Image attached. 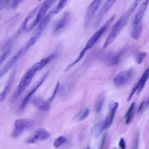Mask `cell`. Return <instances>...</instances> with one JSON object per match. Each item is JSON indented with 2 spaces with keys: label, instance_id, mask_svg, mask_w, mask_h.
<instances>
[{
  "label": "cell",
  "instance_id": "6da1fadb",
  "mask_svg": "<svg viewBox=\"0 0 149 149\" xmlns=\"http://www.w3.org/2000/svg\"><path fill=\"white\" fill-rule=\"evenodd\" d=\"M135 8L132 6L126 10L116 22L106 40L109 43H112L118 34L127 24Z\"/></svg>",
  "mask_w": 149,
  "mask_h": 149
},
{
  "label": "cell",
  "instance_id": "7a4b0ae2",
  "mask_svg": "<svg viewBox=\"0 0 149 149\" xmlns=\"http://www.w3.org/2000/svg\"><path fill=\"white\" fill-rule=\"evenodd\" d=\"M54 13V11H50L45 16L37 25L29 40L26 43V47L27 48L31 46L36 42L45 29Z\"/></svg>",
  "mask_w": 149,
  "mask_h": 149
},
{
  "label": "cell",
  "instance_id": "3957f363",
  "mask_svg": "<svg viewBox=\"0 0 149 149\" xmlns=\"http://www.w3.org/2000/svg\"><path fill=\"white\" fill-rule=\"evenodd\" d=\"M115 17V15L111 16L104 24L91 36L88 41L85 47L81 51V53L85 54L88 50L93 46L111 25Z\"/></svg>",
  "mask_w": 149,
  "mask_h": 149
},
{
  "label": "cell",
  "instance_id": "277c9868",
  "mask_svg": "<svg viewBox=\"0 0 149 149\" xmlns=\"http://www.w3.org/2000/svg\"><path fill=\"white\" fill-rule=\"evenodd\" d=\"M56 0H45L37 13L36 18L26 29L29 31L36 27L45 16V14L52 4Z\"/></svg>",
  "mask_w": 149,
  "mask_h": 149
},
{
  "label": "cell",
  "instance_id": "5b68a950",
  "mask_svg": "<svg viewBox=\"0 0 149 149\" xmlns=\"http://www.w3.org/2000/svg\"><path fill=\"white\" fill-rule=\"evenodd\" d=\"M33 123V120L30 119L21 118L16 120L14 123L12 136L14 138L18 137L24 131L31 127Z\"/></svg>",
  "mask_w": 149,
  "mask_h": 149
},
{
  "label": "cell",
  "instance_id": "8992f818",
  "mask_svg": "<svg viewBox=\"0 0 149 149\" xmlns=\"http://www.w3.org/2000/svg\"><path fill=\"white\" fill-rule=\"evenodd\" d=\"M36 73L32 67L28 70L21 79L17 89L13 94L14 97H17L31 83Z\"/></svg>",
  "mask_w": 149,
  "mask_h": 149
},
{
  "label": "cell",
  "instance_id": "52a82bcc",
  "mask_svg": "<svg viewBox=\"0 0 149 149\" xmlns=\"http://www.w3.org/2000/svg\"><path fill=\"white\" fill-rule=\"evenodd\" d=\"M49 74V72L45 73L31 87L22 100L19 106L20 110H22L25 107L31 96L42 84L47 77Z\"/></svg>",
  "mask_w": 149,
  "mask_h": 149
},
{
  "label": "cell",
  "instance_id": "ba28073f",
  "mask_svg": "<svg viewBox=\"0 0 149 149\" xmlns=\"http://www.w3.org/2000/svg\"><path fill=\"white\" fill-rule=\"evenodd\" d=\"M50 136L49 132L43 128H39L34 131L25 140L26 144H32L46 139Z\"/></svg>",
  "mask_w": 149,
  "mask_h": 149
},
{
  "label": "cell",
  "instance_id": "9c48e42d",
  "mask_svg": "<svg viewBox=\"0 0 149 149\" xmlns=\"http://www.w3.org/2000/svg\"><path fill=\"white\" fill-rule=\"evenodd\" d=\"M102 0H93L88 6L86 11L84 23L85 27L90 24L97 11Z\"/></svg>",
  "mask_w": 149,
  "mask_h": 149
},
{
  "label": "cell",
  "instance_id": "30bf717a",
  "mask_svg": "<svg viewBox=\"0 0 149 149\" xmlns=\"http://www.w3.org/2000/svg\"><path fill=\"white\" fill-rule=\"evenodd\" d=\"M133 70L132 69L120 72L114 77L113 83L116 86L120 87L125 84L132 76Z\"/></svg>",
  "mask_w": 149,
  "mask_h": 149
},
{
  "label": "cell",
  "instance_id": "8fae6325",
  "mask_svg": "<svg viewBox=\"0 0 149 149\" xmlns=\"http://www.w3.org/2000/svg\"><path fill=\"white\" fill-rule=\"evenodd\" d=\"M116 0H107L97 14L94 22L95 27L98 26L104 16L111 9Z\"/></svg>",
  "mask_w": 149,
  "mask_h": 149
},
{
  "label": "cell",
  "instance_id": "7c38bea8",
  "mask_svg": "<svg viewBox=\"0 0 149 149\" xmlns=\"http://www.w3.org/2000/svg\"><path fill=\"white\" fill-rule=\"evenodd\" d=\"M149 0H144L139 7L135 15L132 24L142 23V20L147 7Z\"/></svg>",
  "mask_w": 149,
  "mask_h": 149
},
{
  "label": "cell",
  "instance_id": "4fadbf2b",
  "mask_svg": "<svg viewBox=\"0 0 149 149\" xmlns=\"http://www.w3.org/2000/svg\"><path fill=\"white\" fill-rule=\"evenodd\" d=\"M71 17V14L70 12L66 11L64 12L61 18L55 24L53 31L57 32L64 28L68 23Z\"/></svg>",
  "mask_w": 149,
  "mask_h": 149
},
{
  "label": "cell",
  "instance_id": "5bb4252c",
  "mask_svg": "<svg viewBox=\"0 0 149 149\" xmlns=\"http://www.w3.org/2000/svg\"><path fill=\"white\" fill-rule=\"evenodd\" d=\"M40 6V4H38L29 13L19 27L17 31L18 33H21L25 29L29 21L37 13Z\"/></svg>",
  "mask_w": 149,
  "mask_h": 149
},
{
  "label": "cell",
  "instance_id": "9a60e30c",
  "mask_svg": "<svg viewBox=\"0 0 149 149\" xmlns=\"http://www.w3.org/2000/svg\"><path fill=\"white\" fill-rule=\"evenodd\" d=\"M58 55L53 54L41 59L40 61L33 65L36 71L37 72L40 71L49 62L56 58Z\"/></svg>",
  "mask_w": 149,
  "mask_h": 149
},
{
  "label": "cell",
  "instance_id": "2e32d148",
  "mask_svg": "<svg viewBox=\"0 0 149 149\" xmlns=\"http://www.w3.org/2000/svg\"><path fill=\"white\" fill-rule=\"evenodd\" d=\"M32 103L36 108L41 111H47L50 108L49 102L40 97L35 98L33 99Z\"/></svg>",
  "mask_w": 149,
  "mask_h": 149
},
{
  "label": "cell",
  "instance_id": "e0dca14e",
  "mask_svg": "<svg viewBox=\"0 0 149 149\" xmlns=\"http://www.w3.org/2000/svg\"><path fill=\"white\" fill-rule=\"evenodd\" d=\"M22 51V49H21L16 54L10 58L0 70V76L4 75L12 67L17 60L19 56L21 53Z\"/></svg>",
  "mask_w": 149,
  "mask_h": 149
},
{
  "label": "cell",
  "instance_id": "ac0fdd59",
  "mask_svg": "<svg viewBox=\"0 0 149 149\" xmlns=\"http://www.w3.org/2000/svg\"><path fill=\"white\" fill-rule=\"evenodd\" d=\"M120 54L109 53L106 54L104 57V60L109 66H113L119 61Z\"/></svg>",
  "mask_w": 149,
  "mask_h": 149
},
{
  "label": "cell",
  "instance_id": "d6986e66",
  "mask_svg": "<svg viewBox=\"0 0 149 149\" xmlns=\"http://www.w3.org/2000/svg\"><path fill=\"white\" fill-rule=\"evenodd\" d=\"M142 28V23L132 24L130 35L132 38L137 40L140 38Z\"/></svg>",
  "mask_w": 149,
  "mask_h": 149
},
{
  "label": "cell",
  "instance_id": "ffe728a7",
  "mask_svg": "<svg viewBox=\"0 0 149 149\" xmlns=\"http://www.w3.org/2000/svg\"><path fill=\"white\" fill-rule=\"evenodd\" d=\"M149 76V70L148 68L144 71L141 77L137 82L139 87L137 91V94H138L144 86L145 84L148 80Z\"/></svg>",
  "mask_w": 149,
  "mask_h": 149
},
{
  "label": "cell",
  "instance_id": "44dd1931",
  "mask_svg": "<svg viewBox=\"0 0 149 149\" xmlns=\"http://www.w3.org/2000/svg\"><path fill=\"white\" fill-rule=\"evenodd\" d=\"M103 122H100L94 126L93 130V134L95 138L98 137L104 130Z\"/></svg>",
  "mask_w": 149,
  "mask_h": 149
},
{
  "label": "cell",
  "instance_id": "7402d4cb",
  "mask_svg": "<svg viewBox=\"0 0 149 149\" xmlns=\"http://www.w3.org/2000/svg\"><path fill=\"white\" fill-rule=\"evenodd\" d=\"M135 106V102H132L125 113V117L126 119L125 121L126 124L130 123L132 119L134 113Z\"/></svg>",
  "mask_w": 149,
  "mask_h": 149
},
{
  "label": "cell",
  "instance_id": "603a6c76",
  "mask_svg": "<svg viewBox=\"0 0 149 149\" xmlns=\"http://www.w3.org/2000/svg\"><path fill=\"white\" fill-rule=\"evenodd\" d=\"M116 112L109 111V113L103 121V123L104 129L109 127L112 124Z\"/></svg>",
  "mask_w": 149,
  "mask_h": 149
},
{
  "label": "cell",
  "instance_id": "cb8c5ba5",
  "mask_svg": "<svg viewBox=\"0 0 149 149\" xmlns=\"http://www.w3.org/2000/svg\"><path fill=\"white\" fill-rule=\"evenodd\" d=\"M68 139L66 137L60 136L54 140L53 143L54 146L55 148H57L66 143Z\"/></svg>",
  "mask_w": 149,
  "mask_h": 149
},
{
  "label": "cell",
  "instance_id": "d4e9b609",
  "mask_svg": "<svg viewBox=\"0 0 149 149\" xmlns=\"http://www.w3.org/2000/svg\"><path fill=\"white\" fill-rule=\"evenodd\" d=\"M147 56V53L144 52H139L136 53L134 56L136 62L138 64H141Z\"/></svg>",
  "mask_w": 149,
  "mask_h": 149
},
{
  "label": "cell",
  "instance_id": "484cf974",
  "mask_svg": "<svg viewBox=\"0 0 149 149\" xmlns=\"http://www.w3.org/2000/svg\"><path fill=\"white\" fill-rule=\"evenodd\" d=\"M10 83H8L6 86L3 92L0 94V103L4 100L6 97L10 89Z\"/></svg>",
  "mask_w": 149,
  "mask_h": 149
},
{
  "label": "cell",
  "instance_id": "4316f807",
  "mask_svg": "<svg viewBox=\"0 0 149 149\" xmlns=\"http://www.w3.org/2000/svg\"><path fill=\"white\" fill-rule=\"evenodd\" d=\"M105 100L104 96L101 97L98 100L95 107V111L97 113H99L100 111Z\"/></svg>",
  "mask_w": 149,
  "mask_h": 149
},
{
  "label": "cell",
  "instance_id": "83f0119b",
  "mask_svg": "<svg viewBox=\"0 0 149 149\" xmlns=\"http://www.w3.org/2000/svg\"><path fill=\"white\" fill-rule=\"evenodd\" d=\"M118 106V102L113 100L110 101L108 105L109 111L116 112Z\"/></svg>",
  "mask_w": 149,
  "mask_h": 149
},
{
  "label": "cell",
  "instance_id": "f1b7e54d",
  "mask_svg": "<svg viewBox=\"0 0 149 149\" xmlns=\"http://www.w3.org/2000/svg\"><path fill=\"white\" fill-rule=\"evenodd\" d=\"M68 0H60L55 10L54 13L57 14L59 13L65 7Z\"/></svg>",
  "mask_w": 149,
  "mask_h": 149
},
{
  "label": "cell",
  "instance_id": "f546056e",
  "mask_svg": "<svg viewBox=\"0 0 149 149\" xmlns=\"http://www.w3.org/2000/svg\"><path fill=\"white\" fill-rule=\"evenodd\" d=\"M10 49L9 48L5 51L0 56V64L2 63L8 56L10 52Z\"/></svg>",
  "mask_w": 149,
  "mask_h": 149
},
{
  "label": "cell",
  "instance_id": "4dcf8cb0",
  "mask_svg": "<svg viewBox=\"0 0 149 149\" xmlns=\"http://www.w3.org/2000/svg\"><path fill=\"white\" fill-rule=\"evenodd\" d=\"M90 112L89 109L88 108H86L82 115L79 118L80 121H82L85 119L88 115Z\"/></svg>",
  "mask_w": 149,
  "mask_h": 149
},
{
  "label": "cell",
  "instance_id": "1f68e13d",
  "mask_svg": "<svg viewBox=\"0 0 149 149\" xmlns=\"http://www.w3.org/2000/svg\"><path fill=\"white\" fill-rule=\"evenodd\" d=\"M59 86V82H58L56 84V85L55 87V89L51 97L49 99V101H51L53 99L58 90Z\"/></svg>",
  "mask_w": 149,
  "mask_h": 149
},
{
  "label": "cell",
  "instance_id": "d6a6232c",
  "mask_svg": "<svg viewBox=\"0 0 149 149\" xmlns=\"http://www.w3.org/2000/svg\"><path fill=\"white\" fill-rule=\"evenodd\" d=\"M23 0H13L12 5V8L15 9L16 8L19 4Z\"/></svg>",
  "mask_w": 149,
  "mask_h": 149
},
{
  "label": "cell",
  "instance_id": "836d02e7",
  "mask_svg": "<svg viewBox=\"0 0 149 149\" xmlns=\"http://www.w3.org/2000/svg\"><path fill=\"white\" fill-rule=\"evenodd\" d=\"M119 146L122 149H124L125 148V144L124 139L122 138L120 140L119 143Z\"/></svg>",
  "mask_w": 149,
  "mask_h": 149
},
{
  "label": "cell",
  "instance_id": "e575fe53",
  "mask_svg": "<svg viewBox=\"0 0 149 149\" xmlns=\"http://www.w3.org/2000/svg\"><path fill=\"white\" fill-rule=\"evenodd\" d=\"M138 133H137L135 136V137L134 141V146L135 147V148H137L138 142Z\"/></svg>",
  "mask_w": 149,
  "mask_h": 149
},
{
  "label": "cell",
  "instance_id": "d590c367",
  "mask_svg": "<svg viewBox=\"0 0 149 149\" xmlns=\"http://www.w3.org/2000/svg\"><path fill=\"white\" fill-rule=\"evenodd\" d=\"M106 138V135L105 134L103 136V138L102 139L101 145H100V148H103V147L104 146V143L105 141V139Z\"/></svg>",
  "mask_w": 149,
  "mask_h": 149
},
{
  "label": "cell",
  "instance_id": "8d00e7d4",
  "mask_svg": "<svg viewBox=\"0 0 149 149\" xmlns=\"http://www.w3.org/2000/svg\"><path fill=\"white\" fill-rule=\"evenodd\" d=\"M144 102V101H143L140 103L138 109L137 111L138 112H140L141 110L143 107Z\"/></svg>",
  "mask_w": 149,
  "mask_h": 149
},
{
  "label": "cell",
  "instance_id": "74e56055",
  "mask_svg": "<svg viewBox=\"0 0 149 149\" xmlns=\"http://www.w3.org/2000/svg\"><path fill=\"white\" fill-rule=\"evenodd\" d=\"M10 0H4L3 2V6L7 5L10 1Z\"/></svg>",
  "mask_w": 149,
  "mask_h": 149
},
{
  "label": "cell",
  "instance_id": "f35d334b",
  "mask_svg": "<svg viewBox=\"0 0 149 149\" xmlns=\"http://www.w3.org/2000/svg\"><path fill=\"white\" fill-rule=\"evenodd\" d=\"M4 0H0V9L3 6Z\"/></svg>",
  "mask_w": 149,
  "mask_h": 149
}]
</instances>
